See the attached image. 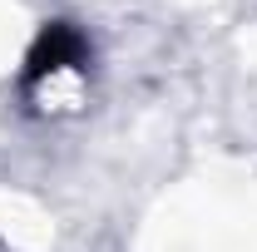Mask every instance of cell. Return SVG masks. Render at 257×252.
<instances>
[{
    "mask_svg": "<svg viewBox=\"0 0 257 252\" xmlns=\"http://www.w3.org/2000/svg\"><path fill=\"white\" fill-rule=\"evenodd\" d=\"M60 69H89V40L74 20H45L40 35L25 50V69H20V89L45 84Z\"/></svg>",
    "mask_w": 257,
    "mask_h": 252,
    "instance_id": "1",
    "label": "cell"
}]
</instances>
